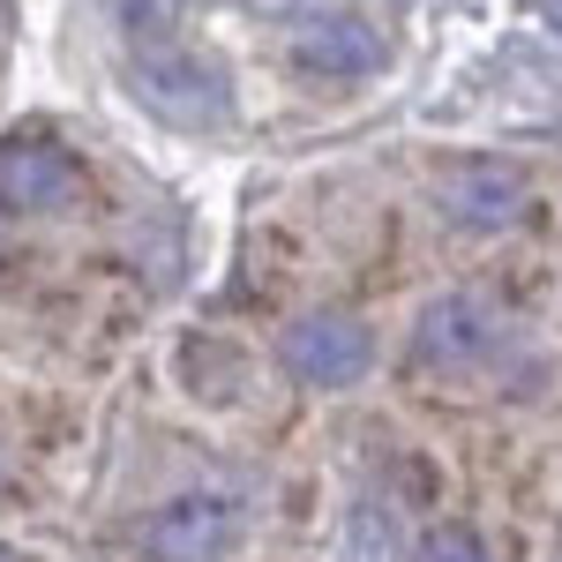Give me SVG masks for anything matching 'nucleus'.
<instances>
[{
    "instance_id": "10",
    "label": "nucleus",
    "mask_w": 562,
    "mask_h": 562,
    "mask_svg": "<svg viewBox=\"0 0 562 562\" xmlns=\"http://www.w3.org/2000/svg\"><path fill=\"white\" fill-rule=\"evenodd\" d=\"M0 473H8V450H0Z\"/></svg>"
},
{
    "instance_id": "5",
    "label": "nucleus",
    "mask_w": 562,
    "mask_h": 562,
    "mask_svg": "<svg viewBox=\"0 0 562 562\" xmlns=\"http://www.w3.org/2000/svg\"><path fill=\"white\" fill-rule=\"evenodd\" d=\"M278 368L301 390H352L375 368V330L352 307H301L278 330Z\"/></svg>"
},
{
    "instance_id": "11",
    "label": "nucleus",
    "mask_w": 562,
    "mask_h": 562,
    "mask_svg": "<svg viewBox=\"0 0 562 562\" xmlns=\"http://www.w3.org/2000/svg\"><path fill=\"white\" fill-rule=\"evenodd\" d=\"M397 8H420V0H397Z\"/></svg>"
},
{
    "instance_id": "3",
    "label": "nucleus",
    "mask_w": 562,
    "mask_h": 562,
    "mask_svg": "<svg viewBox=\"0 0 562 562\" xmlns=\"http://www.w3.org/2000/svg\"><path fill=\"white\" fill-rule=\"evenodd\" d=\"M240 548H248V503L225 487H180L135 532L143 562H233Z\"/></svg>"
},
{
    "instance_id": "4",
    "label": "nucleus",
    "mask_w": 562,
    "mask_h": 562,
    "mask_svg": "<svg viewBox=\"0 0 562 562\" xmlns=\"http://www.w3.org/2000/svg\"><path fill=\"white\" fill-rule=\"evenodd\" d=\"M428 195H435V217L465 240H503L532 217V188L503 158H450V166H435Z\"/></svg>"
},
{
    "instance_id": "6",
    "label": "nucleus",
    "mask_w": 562,
    "mask_h": 562,
    "mask_svg": "<svg viewBox=\"0 0 562 562\" xmlns=\"http://www.w3.org/2000/svg\"><path fill=\"white\" fill-rule=\"evenodd\" d=\"M285 68L301 83H368L375 68H390V38L360 8H307L285 31Z\"/></svg>"
},
{
    "instance_id": "1",
    "label": "nucleus",
    "mask_w": 562,
    "mask_h": 562,
    "mask_svg": "<svg viewBox=\"0 0 562 562\" xmlns=\"http://www.w3.org/2000/svg\"><path fill=\"white\" fill-rule=\"evenodd\" d=\"M128 98L143 113H158L166 128H188V135H211L233 121V83L225 68L188 53V45H135L128 53Z\"/></svg>"
},
{
    "instance_id": "7",
    "label": "nucleus",
    "mask_w": 562,
    "mask_h": 562,
    "mask_svg": "<svg viewBox=\"0 0 562 562\" xmlns=\"http://www.w3.org/2000/svg\"><path fill=\"white\" fill-rule=\"evenodd\" d=\"M83 195V166L45 135H0V211L8 217H53Z\"/></svg>"
},
{
    "instance_id": "9",
    "label": "nucleus",
    "mask_w": 562,
    "mask_h": 562,
    "mask_svg": "<svg viewBox=\"0 0 562 562\" xmlns=\"http://www.w3.org/2000/svg\"><path fill=\"white\" fill-rule=\"evenodd\" d=\"M413 562H495V540H487L480 525H465V518H442V525L420 532Z\"/></svg>"
},
{
    "instance_id": "8",
    "label": "nucleus",
    "mask_w": 562,
    "mask_h": 562,
    "mask_svg": "<svg viewBox=\"0 0 562 562\" xmlns=\"http://www.w3.org/2000/svg\"><path fill=\"white\" fill-rule=\"evenodd\" d=\"M105 8H113V31L128 45H173L180 15H188V0H105Z\"/></svg>"
},
{
    "instance_id": "2",
    "label": "nucleus",
    "mask_w": 562,
    "mask_h": 562,
    "mask_svg": "<svg viewBox=\"0 0 562 562\" xmlns=\"http://www.w3.org/2000/svg\"><path fill=\"white\" fill-rule=\"evenodd\" d=\"M510 346V315L480 293H435L413 315V338H405V368L413 375H480L487 360H503Z\"/></svg>"
}]
</instances>
